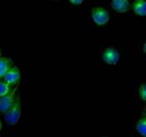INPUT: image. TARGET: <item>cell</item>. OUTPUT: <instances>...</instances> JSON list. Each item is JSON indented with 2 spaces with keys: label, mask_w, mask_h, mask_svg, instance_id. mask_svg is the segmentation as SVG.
Returning <instances> with one entry per match:
<instances>
[{
  "label": "cell",
  "mask_w": 146,
  "mask_h": 137,
  "mask_svg": "<svg viewBox=\"0 0 146 137\" xmlns=\"http://www.w3.org/2000/svg\"><path fill=\"white\" fill-rule=\"evenodd\" d=\"M21 99H20V95H16V99L14 104L11 106V108L8 110L7 112L4 113L5 121L7 122L9 126H14L19 121L20 117H21L22 109H21Z\"/></svg>",
  "instance_id": "6da1fadb"
},
{
  "label": "cell",
  "mask_w": 146,
  "mask_h": 137,
  "mask_svg": "<svg viewBox=\"0 0 146 137\" xmlns=\"http://www.w3.org/2000/svg\"><path fill=\"white\" fill-rule=\"evenodd\" d=\"M91 18L97 26H104L109 22L110 13L106 8L97 6L91 10Z\"/></svg>",
  "instance_id": "7a4b0ae2"
},
{
  "label": "cell",
  "mask_w": 146,
  "mask_h": 137,
  "mask_svg": "<svg viewBox=\"0 0 146 137\" xmlns=\"http://www.w3.org/2000/svg\"><path fill=\"white\" fill-rule=\"evenodd\" d=\"M2 79L7 84H9L11 88L18 86L20 80H21V72H20L19 68L14 65L11 66V68L8 70Z\"/></svg>",
  "instance_id": "3957f363"
},
{
  "label": "cell",
  "mask_w": 146,
  "mask_h": 137,
  "mask_svg": "<svg viewBox=\"0 0 146 137\" xmlns=\"http://www.w3.org/2000/svg\"><path fill=\"white\" fill-rule=\"evenodd\" d=\"M16 92H17V88H14L6 95L0 97V113L4 114L14 104L16 99Z\"/></svg>",
  "instance_id": "277c9868"
},
{
  "label": "cell",
  "mask_w": 146,
  "mask_h": 137,
  "mask_svg": "<svg viewBox=\"0 0 146 137\" xmlns=\"http://www.w3.org/2000/svg\"><path fill=\"white\" fill-rule=\"evenodd\" d=\"M102 58L107 65H116L119 60V52L115 48L107 47L102 51Z\"/></svg>",
  "instance_id": "5b68a950"
},
{
  "label": "cell",
  "mask_w": 146,
  "mask_h": 137,
  "mask_svg": "<svg viewBox=\"0 0 146 137\" xmlns=\"http://www.w3.org/2000/svg\"><path fill=\"white\" fill-rule=\"evenodd\" d=\"M110 6L117 13H125L131 10L129 0H111Z\"/></svg>",
  "instance_id": "8992f818"
},
{
  "label": "cell",
  "mask_w": 146,
  "mask_h": 137,
  "mask_svg": "<svg viewBox=\"0 0 146 137\" xmlns=\"http://www.w3.org/2000/svg\"><path fill=\"white\" fill-rule=\"evenodd\" d=\"M131 10L137 15L145 17L146 15V1L145 0H134L131 4Z\"/></svg>",
  "instance_id": "52a82bcc"
},
{
  "label": "cell",
  "mask_w": 146,
  "mask_h": 137,
  "mask_svg": "<svg viewBox=\"0 0 146 137\" xmlns=\"http://www.w3.org/2000/svg\"><path fill=\"white\" fill-rule=\"evenodd\" d=\"M13 60L9 57H0V80H2L3 76L7 72V71L13 66Z\"/></svg>",
  "instance_id": "ba28073f"
},
{
  "label": "cell",
  "mask_w": 146,
  "mask_h": 137,
  "mask_svg": "<svg viewBox=\"0 0 146 137\" xmlns=\"http://www.w3.org/2000/svg\"><path fill=\"white\" fill-rule=\"evenodd\" d=\"M136 130L139 135H141L142 137L146 136V117L144 115V113L142 114L141 118L137 121L136 123Z\"/></svg>",
  "instance_id": "9c48e42d"
},
{
  "label": "cell",
  "mask_w": 146,
  "mask_h": 137,
  "mask_svg": "<svg viewBox=\"0 0 146 137\" xmlns=\"http://www.w3.org/2000/svg\"><path fill=\"white\" fill-rule=\"evenodd\" d=\"M13 88L5 82V81L3 80H0V97H2V96L6 95L7 93L10 92Z\"/></svg>",
  "instance_id": "30bf717a"
},
{
  "label": "cell",
  "mask_w": 146,
  "mask_h": 137,
  "mask_svg": "<svg viewBox=\"0 0 146 137\" xmlns=\"http://www.w3.org/2000/svg\"><path fill=\"white\" fill-rule=\"evenodd\" d=\"M139 96L141 97L142 101L146 100V88H145V84H141V87L139 88Z\"/></svg>",
  "instance_id": "8fae6325"
},
{
  "label": "cell",
  "mask_w": 146,
  "mask_h": 137,
  "mask_svg": "<svg viewBox=\"0 0 146 137\" xmlns=\"http://www.w3.org/2000/svg\"><path fill=\"white\" fill-rule=\"evenodd\" d=\"M84 0H68V2L70 3L72 5H75V6H79L81 4H83Z\"/></svg>",
  "instance_id": "7c38bea8"
},
{
  "label": "cell",
  "mask_w": 146,
  "mask_h": 137,
  "mask_svg": "<svg viewBox=\"0 0 146 137\" xmlns=\"http://www.w3.org/2000/svg\"><path fill=\"white\" fill-rule=\"evenodd\" d=\"M1 129H2V122L0 120V130H1Z\"/></svg>",
  "instance_id": "4fadbf2b"
},
{
  "label": "cell",
  "mask_w": 146,
  "mask_h": 137,
  "mask_svg": "<svg viewBox=\"0 0 146 137\" xmlns=\"http://www.w3.org/2000/svg\"><path fill=\"white\" fill-rule=\"evenodd\" d=\"M1 55H2V52H1V49H0V57H1Z\"/></svg>",
  "instance_id": "5bb4252c"
},
{
  "label": "cell",
  "mask_w": 146,
  "mask_h": 137,
  "mask_svg": "<svg viewBox=\"0 0 146 137\" xmlns=\"http://www.w3.org/2000/svg\"><path fill=\"white\" fill-rule=\"evenodd\" d=\"M53 1H60V0H53Z\"/></svg>",
  "instance_id": "9a60e30c"
}]
</instances>
